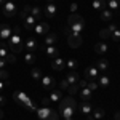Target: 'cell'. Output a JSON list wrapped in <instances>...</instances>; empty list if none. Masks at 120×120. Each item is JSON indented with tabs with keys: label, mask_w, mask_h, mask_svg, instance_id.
<instances>
[{
	"label": "cell",
	"mask_w": 120,
	"mask_h": 120,
	"mask_svg": "<svg viewBox=\"0 0 120 120\" xmlns=\"http://www.w3.org/2000/svg\"><path fill=\"white\" fill-rule=\"evenodd\" d=\"M13 99L18 102V104H21V106H24V107H27L29 104H30V98H29L27 94L24 91H21V90H16V91L13 93Z\"/></svg>",
	"instance_id": "cell-3"
},
{
	"label": "cell",
	"mask_w": 120,
	"mask_h": 120,
	"mask_svg": "<svg viewBox=\"0 0 120 120\" xmlns=\"http://www.w3.org/2000/svg\"><path fill=\"white\" fill-rule=\"evenodd\" d=\"M67 43L72 48H79V46L82 45V35L80 34H71V35H67Z\"/></svg>",
	"instance_id": "cell-7"
},
{
	"label": "cell",
	"mask_w": 120,
	"mask_h": 120,
	"mask_svg": "<svg viewBox=\"0 0 120 120\" xmlns=\"http://www.w3.org/2000/svg\"><path fill=\"white\" fill-rule=\"evenodd\" d=\"M75 109H77V102L72 96H66V98H61V101H59V112H61V115L66 119H72V115H74Z\"/></svg>",
	"instance_id": "cell-1"
},
{
	"label": "cell",
	"mask_w": 120,
	"mask_h": 120,
	"mask_svg": "<svg viewBox=\"0 0 120 120\" xmlns=\"http://www.w3.org/2000/svg\"><path fill=\"white\" fill-rule=\"evenodd\" d=\"M61 98H63V93H61V90H56V88H53V90L50 91V101L59 102V101H61Z\"/></svg>",
	"instance_id": "cell-19"
},
{
	"label": "cell",
	"mask_w": 120,
	"mask_h": 120,
	"mask_svg": "<svg viewBox=\"0 0 120 120\" xmlns=\"http://www.w3.org/2000/svg\"><path fill=\"white\" fill-rule=\"evenodd\" d=\"M5 66H7V59L5 58H0V71L5 69Z\"/></svg>",
	"instance_id": "cell-45"
},
{
	"label": "cell",
	"mask_w": 120,
	"mask_h": 120,
	"mask_svg": "<svg viewBox=\"0 0 120 120\" xmlns=\"http://www.w3.org/2000/svg\"><path fill=\"white\" fill-rule=\"evenodd\" d=\"M30 77H32L34 80H37V82H38V80L42 79V71H40L38 67H34V69L30 71Z\"/></svg>",
	"instance_id": "cell-28"
},
{
	"label": "cell",
	"mask_w": 120,
	"mask_h": 120,
	"mask_svg": "<svg viewBox=\"0 0 120 120\" xmlns=\"http://www.w3.org/2000/svg\"><path fill=\"white\" fill-rule=\"evenodd\" d=\"M5 102H7L5 96H2V94H0V107H2V106H5Z\"/></svg>",
	"instance_id": "cell-48"
},
{
	"label": "cell",
	"mask_w": 120,
	"mask_h": 120,
	"mask_svg": "<svg viewBox=\"0 0 120 120\" xmlns=\"http://www.w3.org/2000/svg\"><path fill=\"white\" fill-rule=\"evenodd\" d=\"M8 48L16 55V53H19V51H22V48H24V40L19 37V34H15V35H11V37L8 38Z\"/></svg>",
	"instance_id": "cell-2"
},
{
	"label": "cell",
	"mask_w": 120,
	"mask_h": 120,
	"mask_svg": "<svg viewBox=\"0 0 120 120\" xmlns=\"http://www.w3.org/2000/svg\"><path fill=\"white\" fill-rule=\"evenodd\" d=\"M46 120H59V114H58V112H55L53 109H51V114H50V117H48Z\"/></svg>",
	"instance_id": "cell-39"
},
{
	"label": "cell",
	"mask_w": 120,
	"mask_h": 120,
	"mask_svg": "<svg viewBox=\"0 0 120 120\" xmlns=\"http://www.w3.org/2000/svg\"><path fill=\"white\" fill-rule=\"evenodd\" d=\"M64 67H66V61L61 59L59 56L55 58V59H51V69H53V71H63Z\"/></svg>",
	"instance_id": "cell-12"
},
{
	"label": "cell",
	"mask_w": 120,
	"mask_h": 120,
	"mask_svg": "<svg viewBox=\"0 0 120 120\" xmlns=\"http://www.w3.org/2000/svg\"><path fill=\"white\" fill-rule=\"evenodd\" d=\"M91 90H90V88H86V86H85V88H82V90H80V93H79V94H80V99H82L83 102H88L90 101V99H91Z\"/></svg>",
	"instance_id": "cell-16"
},
{
	"label": "cell",
	"mask_w": 120,
	"mask_h": 120,
	"mask_svg": "<svg viewBox=\"0 0 120 120\" xmlns=\"http://www.w3.org/2000/svg\"><path fill=\"white\" fill-rule=\"evenodd\" d=\"M42 106L50 107V98H43V99H42Z\"/></svg>",
	"instance_id": "cell-44"
},
{
	"label": "cell",
	"mask_w": 120,
	"mask_h": 120,
	"mask_svg": "<svg viewBox=\"0 0 120 120\" xmlns=\"http://www.w3.org/2000/svg\"><path fill=\"white\" fill-rule=\"evenodd\" d=\"M24 48H26V50H29L30 53H34V51H37L40 46H38V42L34 37H29V38H26V40H24Z\"/></svg>",
	"instance_id": "cell-8"
},
{
	"label": "cell",
	"mask_w": 120,
	"mask_h": 120,
	"mask_svg": "<svg viewBox=\"0 0 120 120\" xmlns=\"http://www.w3.org/2000/svg\"><path fill=\"white\" fill-rule=\"evenodd\" d=\"M46 2H48V3H55V0H46Z\"/></svg>",
	"instance_id": "cell-55"
},
{
	"label": "cell",
	"mask_w": 120,
	"mask_h": 120,
	"mask_svg": "<svg viewBox=\"0 0 120 120\" xmlns=\"http://www.w3.org/2000/svg\"><path fill=\"white\" fill-rule=\"evenodd\" d=\"M91 7L94 10H104L106 8V0H93V3H91Z\"/></svg>",
	"instance_id": "cell-24"
},
{
	"label": "cell",
	"mask_w": 120,
	"mask_h": 120,
	"mask_svg": "<svg viewBox=\"0 0 120 120\" xmlns=\"http://www.w3.org/2000/svg\"><path fill=\"white\" fill-rule=\"evenodd\" d=\"M3 88H5V83H3V80H0V91H2Z\"/></svg>",
	"instance_id": "cell-51"
},
{
	"label": "cell",
	"mask_w": 120,
	"mask_h": 120,
	"mask_svg": "<svg viewBox=\"0 0 120 120\" xmlns=\"http://www.w3.org/2000/svg\"><path fill=\"white\" fill-rule=\"evenodd\" d=\"M86 120H94V117H93L91 114H88V115H86Z\"/></svg>",
	"instance_id": "cell-52"
},
{
	"label": "cell",
	"mask_w": 120,
	"mask_h": 120,
	"mask_svg": "<svg viewBox=\"0 0 120 120\" xmlns=\"http://www.w3.org/2000/svg\"><path fill=\"white\" fill-rule=\"evenodd\" d=\"M79 109H80L82 114H85V115H88V114H91V112H93V107L90 106V102H83V101H82V104L79 106Z\"/></svg>",
	"instance_id": "cell-23"
},
{
	"label": "cell",
	"mask_w": 120,
	"mask_h": 120,
	"mask_svg": "<svg viewBox=\"0 0 120 120\" xmlns=\"http://www.w3.org/2000/svg\"><path fill=\"white\" fill-rule=\"evenodd\" d=\"M7 79H8V72L5 69H2L0 71V80H7Z\"/></svg>",
	"instance_id": "cell-41"
},
{
	"label": "cell",
	"mask_w": 120,
	"mask_h": 120,
	"mask_svg": "<svg viewBox=\"0 0 120 120\" xmlns=\"http://www.w3.org/2000/svg\"><path fill=\"white\" fill-rule=\"evenodd\" d=\"M66 80L69 82V85H74V83H77L80 79H79V74H77L75 71H69V74H67V77H66Z\"/></svg>",
	"instance_id": "cell-20"
},
{
	"label": "cell",
	"mask_w": 120,
	"mask_h": 120,
	"mask_svg": "<svg viewBox=\"0 0 120 120\" xmlns=\"http://www.w3.org/2000/svg\"><path fill=\"white\" fill-rule=\"evenodd\" d=\"M24 61H26L27 64H34V63L37 61V56H35V53H26V55H24Z\"/></svg>",
	"instance_id": "cell-27"
},
{
	"label": "cell",
	"mask_w": 120,
	"mask_h": 120,
	"mask_svg": "<svg viewBox=\"0 0 120 120\" xmlns=\"http://www.w3.org/2000/svg\"><path fill=\"white\" fill-rule=\"evenodd\" d=\"M45 11H43V13H45V16L46 18H55L56 16V13H58V8H56V5L55 3H48V5H46L45 8Z\"/></svg>",
	"instance_id": "cell-13"
},
{
	"label": "cell",
	"mask_w": 120,
	"mask_h": 120,
	"mask_svg": "<svg viewBox=\"0 0 120 120\" xmlns=\"http://www.w3.org/2000/svg\"><path fill=\"white\" fill-rule=\"evenodd\" d=\"M34 30H35V34H38V35H45V34H48V30H50V26H48V22H37Z\"/></svg>",
	"instance_id": "cell-10"
},
{
	"label": "cell",
	"mask_w": 120,
	"mask_h": 120,
	"mask_svg": "<svg viewBox=\"0 0 120 120\" xmlns=\"http://www.w3.org/2000/svg\"><path fill=\"white\" fill-rule=\"evenodd\" d=\"M40 48H43V51L46 53V56L51 58V59H55V58L59 56V50H58L55 45H42Z\"/></svg>",
	"instance_id": "cell-6"
},
{
	"label": "cell",
	"mask_w": 120,
	"mask_h": 120,
	"mask_svg": "<svg viewBox=\"0 0 120 120\" xmlns=\"http://www.w3.org/2000/svg\"><path fill=\"white\" fill-rule=\"evenodd\" d=\"M43 8H40V7H32V10H30V15L34 16L35 19H38L42 15H43V11H42Z\"/></svg>",
	"instance_id": "cell-29"
},
{
	"label": "cell",
	"mask_w": 120,
	"mask_h": 120,
	"mask_svg": "<svg viewBox=\"0 0 120 120\" xmlns=\"http://www.w3.org/2000/svg\"><path fill=\"white\" fill-rule=\"evenodd\" d=\"M37 117L40 120H46L50 117V114H51V109L50 107H45V106H42V107H37Z\"/></svg>",
	"instance_id": "cell-11"
},
{
	"label": "cell",
	"mask_w": 120,
	"mask_h": 120,
	"mask_svg": "<svg viewBox=\"0 0 120 120\" xmlns=\"http://www.w3.org/2000/svg\"><path fill=\"white\" fill-rule=\"evenodd\" d=\"M15 13H16V5L13 3V0H7L5 5H3V15L7 18H11Z\"/></svg>",
	"instance_id": "cell-5"
},
{
	"label": "cell",
	"mask_w": 120,
	"mask_h": 120,
	"mask_svg": "<svg viewBox=\"0 0 120 120\" xmlns=\"http://www.w3.org/2000/svg\"><path fill=\"white\" fill-rule=\"evenodd\" d=\"M77 85H79V88L82 90V88H85V86H86V80H79V82H77Z\"/></svg>",
	"instance_id": "cell-43"
},
{
	"label": "cell",
	"mask_w": 120,
	"mask_h": 120,
	"mask_svg": "<svg viewBox=\"0 0 120 120\" xmlns=\"http://www.w3.org/2000/svg\"><path fill=\"white\" fill-rule=\"evenodd\" d=\"M59 88H61V90H67V88H69V82H67L66 79H63L61 83H59Z\"/></svg>",
	"instance_id": "cell-40"
},
{
	"label": "cell",
	"mask_w": 120,
	"mask_h": 120,
	"mask_svg": "<svg viewBox=\"0 0 120 120\" xmlns=\"http://www.w3.org/2000/svg\"><path fill=\"white\" fill-rule=\"evenodd\" d=\"M99 85H101L102 88H107V86L111 85V79H109L106 74H102L101 77H99Z\"/></svg>",
	"instance_id": "cell-25"
},
{
	"label": "cell",
	"mask_w": 120,
	"mask_h": 120,
	"mask_svg": "<svg viewBox=\"0 0 120 120\" xmlns=\"http://www.w3.org/2000/svg\"><path fill=\"white\" fill-rule=\"evenodd\" d=\"M56 40H58V35H56L55 32H51V34H48L45 37V45H53Z\"/></svg>",
	"instance_id": "cell-26"
},
{
	"label": "cell",
	"mask_w": 120,
	"mask_h": 120,
	"mask_svg": "<svg viewBox=\"0 0 120 120\" xmlns=\"http://www.w3.org/2000/svg\"><path fill=\"white\" fill-rule=\"evenodd\" d=\"M3 119V111H2V107H0V120Z\"/></svg>",
	"instance_id": "cell-53"
},
{
	"label": "cell",
	"mask_w": 120,
	"mask_h": 120,
	"mask_svg": "<svg viewBox=\"0 0 120 120\" xmlns=\"http://www.w3.org/2000/svg\"><path fill=\"white\" fill-rule=\"evenodd\" d=\"M13 30L8 24H0V38H10Z\"/></svg>",
	"instance_id": "cell-14"
},
{
	"label": "cell",
	"mask_w": 120,
	"mask_h": 120,
	"mask_svg": "<svg viewBox=\"0 0 120 120\" xmlns=\"http://www.w3.org/2000/svg\"><path fill=\"white\" fill-rule=\"evenodd\" d=\"M114 119H115V120H120V111H119V112H115V115H114Z\"/></svg>",
	"instance_id": "cell-49"
},
{
	"label": "cell",
	"mask_w": 120,
	"mask_h": 120,
	"mask_svg": "<svg viewBox=\"0 0 120 120\" xmlns=\"http://www.w3.org/2000/svg\"><path fill=\"white\" fill-rule=\"evenodd\" d=\"M35 2H38V0H35Z\"/></svg>",
	"instance_id": "cell-57"
},
{
	"label": "cell",
	"mask_w": 120,
	"mask_h": 120,
	"mask_svg": "<svg viewBox=\"0 0 120 120\" xmlns=\"http://www.w3.org/2000/svg\"><path fill=\"white\" fill-rule=\"evenodd\" d=\"M71 10L75 11V10H77V3H72V5H71Z\"/></svg>",
	"instance_id": "cell-50"
},
{
	"label": "cell",
	"mask_w": 120,
	"mask_h": 120,
	"mask_svg": "<svg viewBox=\"0 0 120 120\" xmlns=\"http://www.w3.org/2000/svg\"><path fill=\"white\" fill-rule=\"evenodd\" d=\"M112 16H114L112 10H109V8L101 10V19H102V22H111V21H112Z\"/></svg>",
	"instance_id": "cell-17"
},
{
	"label": "cell",
	"mask_w": 120,
	"mask_h": 120,
	"mask_svg": "<svg viewBox=\"0 0 120 120\" xmlns=\"http://www.w3.org/2000/svg\"><path fill=\"white\" fill-rule=\"evenodd\" d=\"M5 59H7V63H10V64H15V63H16V56H15V53H8Z\"/></svg>",
	"instance_id": "cell-38"
},
{
	"label": "cell",
	"mask_w": 120,
	"mask_h": 120,
	"mask_svg": "<svg viewBox=\"0 0 120 120\" xmlns=\"http://www.w3.org/2000/svg\"><path fill=\"white\" fill-rule=\"evenodd\" d=\"M96 69H99L102 72H107V69H109V63H107V59H99V61H96Z\"/></svg>",
	"instance_id": "cell-22"
},
{
	"label": "cell",
	"mask_w": 120,
	"mask_h": 120,
	"mask_svg": "<svg viewBox=\"0 0 120 120\" xmlns=\"http://www.w3.org/2000/svg\"><path fill=\"white\" fill-rule=\"evenodd\" d=\"M66 120H74V119H66Z\"/></svg>",
	"instance_id": "cell-56"
},
{
	"label": "cell",
	"mask_w": 120,
	"mask_h": 120,
	"mask_svg": "<svg viewBox=\"0 0 120 120\" xmlns=\"http://www.w3.org/2000/svg\"><path fill=\"white\" fill-rule=\"evenodd\" d=\"M107 29H109L111 32H114L115 29H119V27H117V24H114V22H111V24H109V27H107Z\"/></svg>",
	"instance_id": "cell-47"
},
{
	"label": "cell",
	"mask_w": 120,
	"mask_h": 120,
	"mask_svg": "<svg viewBox=\"0 0 120 120\" xmlns=\"http://www.w3.org/2000/svg\"><path fill=\"white\" fill-rule=\"evenodd\" d=\"M66 67H69V71H75L77 69V61L75 59H69L66 63Z\"/></svg>",
	"instance_id": "cell-36"
},
{
	"label": "cell",
	"mask_w": 120,
	"mask_h": 120,
	"mask_svg": "<svg viewBox=\"0 0 120 120\" xmlns=\"http://www.w3.org/2000/svg\"><path fill=\"white\" fill-rule=\"evenodd\" d=\"M67 91H69V96H74V94H77V93L80 91V88H79V85H77V83H74V85H69Z\"/></svg>",
	"instance_id": "cell-31"
},
{
	"label": "cell",
	"mask_w": 120,
	"mask_h": 120,
	"mask_svg": "<svg viewBox=\"0 0 120 120\" xmlns=\"http://www.w3.org/2000/svg\"><path fill=\"white\" fill-rule=\"evenodd\" d=\"M86 88H90L91 91H94V90L98 88V85H96V83H94V82H90V83H86Z\"/></svg>",
	"instance_id": "cell-42"
},
{
	"label": "cell",
	"mask_w": 120,
	"mask_h": 120,
	"mask_svg": "<svg viewBox=\"0 0 120 120\" xmlns=\"http://www.w3.org/2000/svg\"><path fill=\"white\" fill-rule=\"evenodd\" d=\"M111 38L114 42H120V29H115L114 32H111Z\"/></svg>",
	"instance_id": "cell-37"
},
{
	"label": "cell",
	"mask_w": 120,
	"mask_h": 120,
	"mask_svg": "<svg viewBox=\"0 0 120 120\" xmlns=\"http://www.w3.org/2000/svg\"><path fill=\"white\" fill-rule=\"evenodd\" d=\"M5 2H7V0H0V5H5Z\"/></svg>",
	"instance_id": "cell-54"
},
{
	"label": "cell",
	"mask_w": 120,
	"mask_h": 120,
	"mask_svg": "<svg viewBox=\"0 0 120 120\" xmlns=\"http://www.w3.org/2000/svg\"><path fill=\"white\" fill-rule=\"evenodd\" d=\"M26 109H29V111H37V106H35L34 102H30V104H29V106L26 107Z\"/></svg>",
	"instance_id": "cell-46"
},
{
	"label": "cell",
	"mask_w": 120,
	"mask_h": 120,
	"mask_svg": "<svg viewBox=\"0 0 120 120\" xmlns=\"http://www.w3.org/2000/svg\"><path fill=\"white\" fill-rule=\"evenodd\" d=\"M40 80H42V86H43L45 90H48V91H51V90L56 86V80L51 77V75H43Z\"/></svg>",
	"instance_id": "cell-4"
},
{
	"label": "cell",
	"mask_w": 120,
	"mask_h": 120,
	"mask_svg": "<svg viewBox=\"0 0 120 120\" xmlns=\"http://www.w3.org/2000/svg\"><path fill=\"white\" fill-rule=\"evenodd\" d=\"M99 37H101L102 40L109 38L111 37V30H109V29H101V30H99Z\"/></svg>",
	"instance_id": "cell-35"
},
{
	"label": "cell",
	"mask_w": 120,
	"mask_h": 120,
	"mask_svg": "<svg viewBox=\"0 0 120 120\" xmlns=\"http://www.w3.org/2000/svg\"><path fill=\"white\" fill-rule=\"evenodd\" d=\"M93 117H94V119H102V117H104V111H102L101 107H96V109H93Z\"/></svg>",
	"instance_id": "cell-33"
},
{
	"label": "cell",
	"mask_w": 120,
	"mask_h": 120,
	"mask_svg": "<svg viewBox=\"0 0 120 120\" xmlns=\"http://www.w3.org/2000/svg\"><path fill=\"white\" fill-rule=\"evenodd\" d=\"M109 10H119L120 8V0H107Z\"/></svg>",
	"instance_id": "cell-30"
},
{
	"label": "cell",
	"mask_w": 120,
	"mask_h": 120,
	"mask_svg": "<svg viewBox=\"0 0 120 120\" xmlns=\"http://www.w3.org/2000/svg\"><path fill=\"white\" fill-rule=\"evenodd\" d=\"M30 10H32V7H29V5H26V7H24V8L21 10V13H19V16H21V19L27 18L29 15H30Z\"/></svg>",
	"instance_id": "cell-32"
},
{
	"label": "cell",
	"mask_w": 120,
	"mask_h": 120,
	"mask_svg": "<svg viewBox=\"0 0 120 120\" xmlns=\"http://www.w3.org/2000/svg\"><path fill=\"white\" fill-rule=\"evenodd\" d=\"M85 77H86V79H90V80L96 79V77H98V69H96V67H93V66L86 67V69H85Z\"/></svg>",
	"instance_id": "cell-18"
},
{
	"label": "cell",
	"mask_w": 120,
	"mask_h": 120,
	"mask_svg": "<svg viewBox=\"0 0 120 120\" xmlns=\"http://www.w3.org/2000/svg\"><path fill=\"white\" fill-rule=\"evenodd\" d=\"M71 30L74 32V34H80L82 35V32L85 30V21H79V22H72V24H67Z\"/></svg>",
	"instance_id": "cell-9"
},
{
	"label": "cell",
	"mask_w": 120,
	"mask_h": 120,
	"mask_svg": "<svg viewBox=\"0 0 120 120\" xmlns=\"http://www.w3.org/2000/svg\"><path fill=\"white\" fill-rule=\"evenodd\" d=\"M107 50H109V46L106 45L104 42H99V43L94 45V51H96L98 55H104V53H107Z\"/></svg>",
	"instance_id": "cell-21"
},
{
	"label": "cell",
	"mask_w": 120,
	"mask_h": 120,
	"mask_svg": "<svg viewBox=\"0 0 120 120\" xmlns=\"http://www.w3.org/2000/svg\"><path fill=\"white\" fill-rule=\"evenodd\" d=\"M7 55H8V45L0 43V58H7Z\"/></svg>",
	"instance_id": "cell-34"
},
{
	"label": "cell",
	"mask_w": 120,
	"mask_h": 120,
	"mask_svg": "<svg viewBox=\"0 0 120 120\" xmlns=\"http://www.w3.org/2000/svg\"><path fill=\"white\" fill-rule=\"evenodd\" d=\"M35 24H37V19L34 18L32 15H29L27 18H24V27H26V29L32 30V29L35 27Z\"/></svg>",
	"instance_id": "cell-15"
}]
</instances>
